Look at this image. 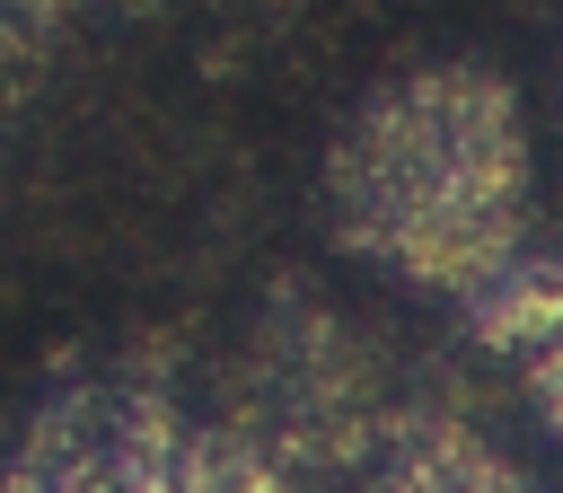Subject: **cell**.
<instances>
[{
	"label": "cell",
	"mask_w": 563,
	"mask_h": 493,
	"mask_svg": "<svg viewBox=\"0 0 563 493\" xmlns=\"http://www.w3.org/2000/svg\"><path fill=\"white\" fill-rule=\"evenodd\" d=\"M334 238L422 291L484 299L528 238V123L484 62L387 79L325 150Z\"/></svg>",
	"instance_id": "6da1fadb"
},
{
	"label": "cell",
	"mask_w": 563,
	"mask_h": 493,
	"mask_svg": "<svg viewBox=\"0 0 563 493\" xmlns=\"http://www.w3.org/2000/svg\"><path fill=\"white\" fill-rule=\"evenodd\" d=\"M475 308V335L493 343V352H519V361H537L545 343H563V255H519L484 299H466Z\"/></svg>",
	"instance_id": "7a4b0ae2"
}]
</instances>
